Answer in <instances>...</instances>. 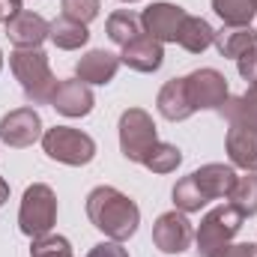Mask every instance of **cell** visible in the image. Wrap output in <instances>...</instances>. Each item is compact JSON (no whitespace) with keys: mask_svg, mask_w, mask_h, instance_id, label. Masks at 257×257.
I'll use <instances>...</instances> for the list:
<instances>
[{"mask_svg":"<svg viewBox=\"0 0 257 257\" xmlns=\"http://www.w3.org/2000/svg\"><path fill=\"white\" fill-rule=\"evenodd\" d=\"M180 165H183V150L177 144H165V141H159L144 159V168L153 174H174Z\"/></svg>","mask_w":257,"mask_h":257,"instance_id":"obj_23","label":"cell"},{"mask_svg":"<svg viewBox=\"0 0 257 257\" xmlns=\"http://www.w3.org/2000/svg\"><path fill=\"white\" fill-rule=\"evenodd\" d=\"M120 3H138V0H120Z\"/></svg>","mask_w":257,"mask_h":257,"instance_id":"obj_35","label":"cell"},{"mask_svg":"<svg viewBox=\"0 0 257 257\" xmlns=\"http://www.w3.org/2000/svg\"><path fill=\"white\" fill-rule=\"evenodd\" d=\"M0 141L12 150H24L33 147L36 141H42V117L33 105L27 108H15L0 120Z\"/></svg>","mask_w":257,"mask_h":257,"instance_id":"obj_9","label":"cell"},{"mask_svg":"<svg viewBox=\"0 0 257 257\" xmlns=\"http://www.w3.org/2000/svg\"><path fill=\"white\" fill-rule=\"evenodd\" d=\"M212 12L230 27H245L257 15L251 0H212Z\"/></svg>","mask_w":257,"mask_h":257,"instance_id":"obj_25","label":"cell"},{"mask_svg":"<svg viewBox=\"0 0 257 257\" xmlns=\"http://www.w3.org/2000/svg\"><path fill=\"white\" fill-rule=\"evenodd\" d=\"M48 39H51L60 51H78V48H84V45L90 42V30H87V24L72 21V18L60 15V18L51 21Z\"/></svg>","mask_w":257,"mask_h":257,"instance_id":"obj_21","label":"cell"},{"mask_svg":"<svg viewBox=\"0 0 257 257\" xmlns=\"http://www.w3.org/2000/svg\"><path fill=\"white\" fill-rule=\"evenodd\" d=\"M117 132H120V153L126 156L128 162H135V165H144L147 153L159 144L156 123H153V117L144 108H126L120 114Z\"/></svg>","mask_w":257,"mask_h":257,"instance_id":"obj_6","label":"cell"},{"mask_svg":"<svg viewBox=\"0 0 257 257\" xmlns=\"http://www.w3.org/2000/svg\"><path fill=\"white\" fill-rule=\"evenodd\" d=\"M6 200H9V183H6V180L0 177V206H3Z\"/></svg>","mask_w":257,"mask_h":257,"instance_id":"obj_33","label":"cell"},{"mask_svg":"<svg viewBox=\"0 0 257 257\" xmlns=\"http://www.w3.org/2000/svg\"><path fill=\"white\" fill-rule=\"evenodd\" d=\"M212 257H257V242H227L224 248H218Z\"/></svg>","mask_w":257,"mask_h":257,"instance_id":"obj_30","label":"cell"},{"mask_svg":"<svg viewBox=\"0 0 257 257\" xmlns=\"http://www.w3.org/2000/svg\"><path fill=\"white\" fill-rule=\"evenodd\" d=\"M212 45L218 48L221 57L239 60L242 54H248L251 48H257V30L251 24H245V27H230V24H224L221 30H215V42H212Z\"/></svg>","mask_w":257,"mask_h":257,"instance_id":"obj_18","label":"cell"},{"mask_svg":"<svg viewBox=\"0 0 257 257\" xmlns=\"http://www.w3.org/2000/svg\"><path fill=\"white\" fill-rule=\"evenodd\" d=\"M227 200L245 215L251 218L257 212V174H245V177H236V186L230 189Z\"/></svg>","mask_w":257,"mask_h":257,"instance_id":"obj_26","label":"cell"},{"mask_svg":"<svg viewBox=\"0 0 257 257\" xmlns=\"http://www.w3.org/2000/svg\"><path fill=\"white\" fill-rule=\"evenodd\" d=\"M30 257H75V254H72V245H69L66 236H60V233H45V236L33 239Z\"/></svg>","mask_w":257,"mask_h":257,"instance_id":"obj_27","label":"cell"},{"mask_svg":"<svg viewBox=\"0 0 257 257\" xmlns=\"http://www.w3.org/2000/svg\"><path fill=\"white\" fill-rule=\"evenodd\" d=\"M153 242L165 254H183L194 242V227L189 221V215L180 212V209L162 212L153 224Z\"/></svg>","mask_w":257,"mask_h":257,"instance_id":"obj_8","label":"cell"},{"mask_svg":"<svg viewBox=\"0 0 257 257\" xmlns=\"http://www.w3.org/2000/svg\"><path fill=\"white\" fill-rule=\"evenodd\" d=\"M87 218L114 242H126L138 233L141 209L138 203L114 186H96L87 194Z\"/></svg>","mask_w":257,"mask_h":257,"instance_id":"obj_1","label":"cell"},{"mask_svg":"<svg viewBox=\"0 0 257 257\" xmlns=\"http://www.w3.org/2000/svg\"><path fill=\"white\" fill-rule=\"evenodd\" d=\"M60 9H63L66 18L90 24L99 15V0H60Z\"/></svg>","mask_w":257,"mask_h":257,"instance_id":"obj_28","label":"cell"},{"mask_svg":"<svg viewBox=\"0 0 257 257\" xmlns=\"http://www.w3.org/2000/svg\"><path fill=\"white\" fill-rule=\"evenodd\" d=\"M42 150L48 153V159L69 165V168H84L96 159V141L72 126H54L42 132Z\"/></svg>","mask_w":257,"mask_h":257,"instance_id":"obj_5","label":"cell"},{"mask_svg":"<svg viewBox=\"0 0 257 257\" xmlns=\"http://www.w3.org/2000/svg\"><path fill=\"white\" fill-rule=\"evenodd\" d=\"M236 72H239V78H242V81L254 84V81H257V48H251L248 54H242V57L236 60Z\"/></svg>","mask_w":257,"mask_h":257,"instance_id":"obj_29","label":"cell"},{"mask_svg":"<svg viewBox=\"0 0 257 257\" xmlns=\"http://www.w3.org/2000/svg\"><path fill=\"white\" fill-rule=\"evenodd\" d=\"M251 3H254V12H257V0H251Z\"/></svg>","mask_w":257,"mask_h":257,"instance_id":"obj_36","label":"cell"},{"mask_svg":"<svg viewBox=\"0 0 257 257\" xmlns=\"http://www.w3.org/2000/svg\"><path fill=\"white\" fill-rule=\"evenodd\" d=\"M224 150L233 168L257 174V128L254 126H230L224 138Z\"/></svg>","mask_w":257,"mask_h":257,"instance_id":"obj_15","label":"cell"},{"mask_svg":"<svg viewBox=\"0 0 257 257\" xmlns=\"http://www.w3.org/2000/svg\"><path fill=\"white\" fill-rule=\"evenodd\" d=\"M57 224V194L45 183H33L21 194V206H18V227L24 236L39 239L45 233H51Z\"/></svg>","mask_w":257,"mask_h":257,"instance_id":"obj_3","label":"cell"},{"mask_svg":"<svg viewBox=\"0 0 257 257\" xmlns=\"http://www.w3.org/2000/svg\"><path fill=\"white\" fill-rule=\"evenodd\" d=\"M218 114L230 126H254L257 128V81L242 93V96H227Z\"/></svg>","mask_w":257,"mask_h":257,"instance_id":"obj_19","label":"cell"},{"mask_svg":"<svg viewBox=\"0 0 257 257\" xmlns=\"http://www.w3.org/2000/svg\"><path fill=\"white\" fill-rule=\"evenodd\" d=\"M120 66H123L120 54H111L105 48H93L75 63V78L90 84V87H105V84H111L117 78Z\"/></svg>","mask_w":257,"mask_h":257,"instance_id":"obj_12","label":"cell"},{"mask_svg":"<svg viewBox=\"0 0 257 257\" xmlns=\"http://www.w3.org/2000/svg\"><path fill=\"white\" fill-rule=\"evenodd\" d=\"M156 108H159V114H162L165 120H171V123L189 120L194 114V105H192V99H189V90H186V78H171V81L159 90Z\"/></svg>","mask_w":257,"mask_h":257,"instance_id":"obj_16","label":"cell"},{"mask_svg":"<svg viewBox=\"0 0 257 257\" xmlns=\"http://www.w3.org/2000/svg\"><path fill=\"white\" fill-rule=\"evenodd\" d=\"M242 221H245V215H242L233 203H218V206H212V209L200 218V224H197V230H194L197 254L212 257L218 248H224V245L239 233Z\"/></svg>","mask_w":257,"mask_h":257,"instance_id":"obj_4","label":"cell"},{"mask_svg":"<svg viewBox=\"0 0 257 257\" xmlns=\"http://www.w3.org/2000/svg\"><path fill=\"white\" fill-rule=\"evenodd\" d=\"M96 99H93V90L90 84L78 81V78H69V81H60L54 96H51V108L57 114H63L69 120H78V117H87L93 111Z\"/></svg>","mask_w":257,"mask_h":257,"instance_id":"obj_11","label":"cell"},{"mask_svg":"<svg viewBox=\"0 0 257 257\" xmlns=\"http://www.w3.org/2000/svg\"><path fill=\"white\" fill-rule=\"evenodd\" d=\"M105 33H108L111 42H117V45L123 48V45H128L132 39H138V36L144 33L141 15H135V12H128V9H117V12H111L108 21H105Z\"/></svg>","mask_w":257,"mask_h":257,"instance_id":"obj_22","label":"cell"},{"mask_svg":"<svg viewBox=\"0 0 257 257\" xmlns=\"http://www.w3.org/2000/svg\"><path fill=\"white\" fill-rule=\"evenodd\" d=\"M48 30H51V21H45L39 12H15L9 21H6V36L15 48H39L45 39H48Z\"/></svg>","mask_w":257,"mask_h":257,"instance_id":"obj_13","label":"cell"},{"mask_svg":"<svg viewBox=\"0 0 257 257\" xmlns=\"http://www.w3.org/2000/svg\"><path fill=\"white\" fill-rule=\"evenodd\" d=\"M192 177L200 186V192L206 194V200H221L236 186V168L233 165H221V162H209V165L197 168Z\"/></svg>","mask_w":257,"mask_h":257,"instance_id":"obj_17","label":"cell"},{"mask_svg":"<svg viewBox=\"0 0 257 257\" xmlns=\"http://www.w3.org/2000/svg\"><path fill=\"white\" fill-rule=\"evenodd\" d=\"M9 69L30 105H51V96L60 81L54 78L48 54L42 48H15L9 54Z\"/></svg>","mask_w":257,"mask_h":257,"instance_id":"obj_2","label":"cell"},{"mask_svg":"<svg viewBox=\"0 0 257 257\" xmlns=\"http://www.w3.org/2000/svg\"><path fill=\"white\" fill-rule=\"evenodd\" d=\"M87 257H128V251L123 248V242H114V239H108V242H99V245H93Z\"/></svg>","mask_w":257,"mask_h":257,"instance_id":"obj_31","label":"cell"},{"mask_svg":"<svg viewBox=\"0 0 257 257\" xmlns=\"http://www.w3.org/2000/svg\"><path fill=\"white\" fill-rule=\"evenodd\" d=\"M120 60H123V66L135 69V72H144V75L159 72L162 63H165V45H162L159 39L141 33L138 39H132L128 45H123Z\"/></svg>","mask_w":257,"mask_h":257,"instance_id":"obj_14","label":"cell"},{"mask_svg":"<svg viewBox=\"0 0 257 257\" xmlns=\"http://www.w3.org/2000/svg\"><path fill=\"white\" fill-rule=\"evenodd\" d=\"M15 12H21V0H0V21L6 24Z\"/></svg>","mask_w":257,"mask_h":257,"instance_id":"obj_32","label":"cell"},{"mask_svg":"<svg viewBox=\"0 0 257 257\" xmlns=\"http://www.w3.org/2000/svg\"><path fill=\"white\" fill-rule=\"evenodd\" d=\"M171 197H174V206H177L180 212H186V215H192V212H200V209L209 203V200H206V194L200 192V186L194 183L192 174H189V177H183V180L174 186Z\"/></svg>","mask_w":257,"mask_h":257,"instance_id":"obj_24","label":"cell"},{"mask_svg":"<svg viewBox=\"0 0 257 257\" xmlns=\"http://www.w3.org/2000/svg\"><path fill=\"white\" fill-rule=\"evenodd\" d=\"M186 90L194 111H218L230 96L227 78L218 69H194L192 75H186Z\"/></svg>","mask_w":257,"mask_h":257,"instance_id":"obj_7","label":"cell"},{"mask_svg":"<svg viewBox=\"0 0 257 257\" xmlns=\"http://www.w3.org/2000/svg\"><path fill=\"white\" fill-rule=\"evenodd\" d=\"M177 42H180L189 54H203V51L215 42V30H212V24H209L206 18H200V15H186Z\"/></svg>","mask_w":257,"mask_h":257,"instance_id":"obj_20","label":"cell"},{"mask_svg":"<svg viewBox=\"0 0 257 257\" xmlns=\"http://www.w3.org/2000/svg\"><path fill=\"white\" fill-rule=\"evenodd\" d=\"M0 72H3V51H0Z\"/></svg>","mask_w":257,"mask_h":257,"instance_id":"obj_34","label":"cell"},{"mask_svg":"<svg viewBox=\"0 0 257 257\" xmlns=\"http://www.w3.org/2000/svg\"><path fill=\"white\" fill-rule=\"evenodd\" d=\"M186 9L177 6V3H168V0H159V3H150L141 15V24H144V33L159 39L162 45L165 42H177L180 36V27L186 21Z\"/></svg>","mask_w":257,"mask_h":257,"instance_id":"obj_10","label":"cell"}]
</instances>
